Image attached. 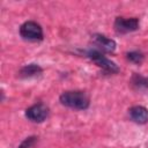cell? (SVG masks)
<instances>
[{
    "mask_svg": "<svg viewBox=\"0 0 148 148\" xmlns=\"http://www.w3.org/2000/svg\"><path fill=\"white\" fill-rule=\"evenodd\" d=\"M49 114V109L45 104L43 103H38V104H35L30 108L27 109L25 111V117L34 121V123H42L46 119Z\"/></svg>",
    "mask_w": 148,
    "mask_h": 148,
    "instance_id": "obj_4",
    "label": "cell"
},
{
    "mask_svg": "<svg viewBox=\"0 0 148 148\" xmlns=\"http://www.w3.org/2000/svg\"><path fill=\"white\" fill-rule=\"evenodd\" d=\"M59 101L62 105L75 109V110H84L89 106V98L83 91H65L60 95Z\"/></svg>",
    "mask_w": 148,
    "mask_h": 148,
    "instance_id": "obj_1",
    "label": "cell"
},
{
    "mask_svg": "<svg viewBox=\"0 0 148 148\" xmlns=\"http://www.w3.org/2000/svg\"><path fill=\"white\" fill-rule=\"evenodd\" d=\"M87 56L98 66L101 67L102 69H104L105 72H109V73H117L119 72V68L118 66L111 61L110 59H108L105 56H103V53L101 51H98L97 49H91L87 52Z\"/></svg>",
    "mask_w": 148,
    "mask_h": 148,
    "instance_id": "obj_2",
    "label": "cell"
},
{
    "mask_svg": "<svg viewBox=\"0 0 148 148\" xmlns=\"http://www.w3.org/2000/svg\"><path fill=\"white\" fill-rule=\"evenodd\" d=\"M92 40H94V44L97 46L98 51L102 50L103 52H113L116 50V42L113 39H110L103 35H94L92 36Z\"/></svg>",
    "mask_w": 148,
    "mask_h": 148,
    "instance_id": "obj_6",
    "label": "cell"
},
{
    "mask_svg": "<svg viewBox=\"0 0 148 148\" xmlns=\"http://www.w3.org/2000/svg\"><path fill=\"white\" fill-rule=\"evenodd\" d=\"M35 141H36V136H29L24 141H22V143L17 148H31L32 145L35 143Z\"/></svg>",
    "mask_w": 148,
    "mask_h": 148,
    "instance_id": "obj_10",
    "label": "cell"
},
{
    "mask_svg": "<svg viewBox=\"0 0 148 148\" xmlns=\"http://www.w3.org/2000/svg\"><path fill=\"white\" fill-rule=\"evenodd\" d=\"M42 74V68L36 65V64H29L24 67L21 68L18 76L22 79H31V77H36L39 76Z\"/></svg>",
    "mask_w": 148,
    "mask_h": 148,
    "instance_id": "obj_8",
    "label": "cell"
},
{
    "mask_svg": "<svg viewBox=\"0 0 148 148\" xmlns=\"http://www.w3.org/2000/svg\"><path fill=\"white\" fill-rule=\"evenodd\" d=\"M130 117L136 124H146L148 121V110L141 105L132 106L130 109Z\"/></svg>",
    "mask_w": 148,
    "mask_h": 148,
    "instance_id": "obj_7",
    "label": "cell"
},
{
    "mask_svg": "<svg viewBox=\"0 0 148 148\" xmlns=\"http://www.w3.org/2000/svg\"><path fill=\"white\" fill-rule=\"evenodd\" d=\"M20 35L25 40L36 42V40H42L43 39L42 27L38 23L34 22V21L24 22L20 28Z\"/></svg>",
    "mask_w": 148,
    "mask_h": 148,
    "instance_id": "obj_3",
    "label": "cell"
},
{
    "mask_svg": "<svg viewBox=\"0 0 148 148\" xmlns=\"http://www.w3.org/2000/svg\"><path fill=\"white\" fill-rule=\"evenodd\" d=\"M139 28V21L135 17L132 18H124V17H117L114 21V30L118 34H127L138 30Z\"/></svg>",
    "mask_w": 148,
    "mask_h": 148,
    "instance_id": "obj_5",
    "label": "cell"
},
{
    "mask_svg": "<svg viewBox=\"0 0 148 148\" xmlns=\"http://www.w3.org/2000/svg\"><path fill=\"white\" fill-rule=\"evenodd\" d=\"M127 59L134 64H141L143 60V54L138 51H132L127 53Z\"/></svg>",
    "mask_w": 148,
    "mask_h": 148,
    "instance_id": "obj_9",
    "label": "cell"
}]
</instances>
